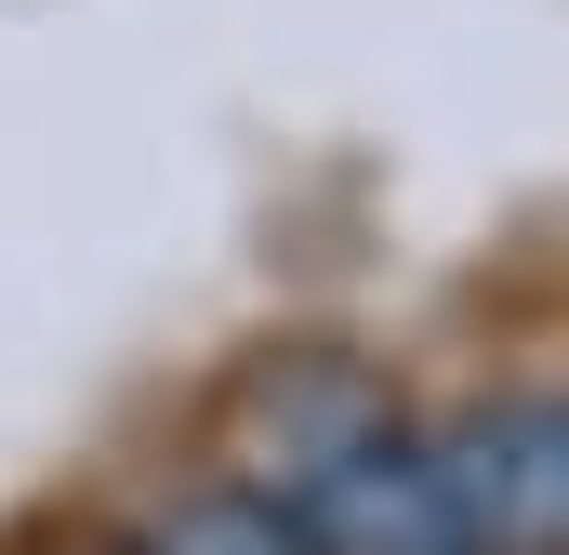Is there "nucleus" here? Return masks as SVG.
<instances>
[{"label": "nucleus", "mask_w": 569, "mask_h": 555, "mask_svg": "<svg viewBox=\"0 0 569 555\" xmlns=\"http://www.w3.org/2000/svg\"><path fill=\"white\" fill-rule=\"evenodd\" d=\"M450 555H569V384L477 397L425 436Z\"/></svg>", "instance_id": "1"}, {"label": "nucleus", "mask_w": 569, "mask_h": 555, "mask_svg": "<svg viewBox=\"0 0 569 555\" xmlns=\"http://www.w3.org/2000/svg\"><path fill=\"white\" fill-rule=\"evenodd\" d=\"M291 529L318 555H450V516H437V463L411 423H385V436H358L318 490H291L279 503Z\"/></svg>", "instance_id": "2"}, {"label": "nucleus", "mask_w": 569, "mask_h": 555, "mask_svg": "<svg viewBox=\"0 0 569 555\" xmlns=\"http://www.w3.org/2000/svg\"><path fill=\"white\" fill-rule=\"evenodd\" d=\"M120 555H318V543L291 529L266 490L226 476V490H172V503H146V529H133Z\"/></svg>", "instance_id": "3"}]
</instances>
